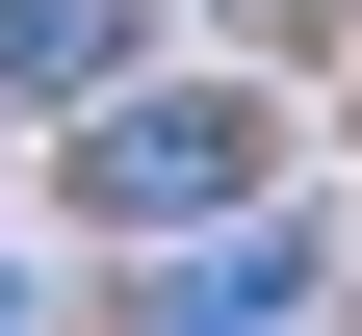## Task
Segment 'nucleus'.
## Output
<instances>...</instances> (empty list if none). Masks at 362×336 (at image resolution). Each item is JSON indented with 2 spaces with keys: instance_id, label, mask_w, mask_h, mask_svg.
<instances>
[{
  "instance_id": "f257e3e1",
  "label": "nucleus",
  "mask_w": 362,
  "mask_h": 336,
  "mask_svg": "<svg viewBox=\"0 0 362 336\" xmlns=\"http://www.w3.org/2000/svg\"><path fill=\"white\" fill-rule=\"evenodd\" d=\"M233 181H259V104H233V78H181V104L104 78V104H78V207H104V233H207Z\"/></svg>"
},
{
  "instance_id": "f03ea898",
  "label": "nucleus",
  "mask_w": 362,
  "mask_h": 336,
  "mask_svg": "<svg viewBox=\"0 0 362 336\" xmlns=\"http://www.w3.org/2000/svg\"><path fill=\"white\" fill-rule=\"evenodd\" d=\"M129 78V0H0V104H104Z\"/></svg>"
},
{
  "instance_id": "7ed1b4c3",
  "label": "nucleus",
  "mask_w": 362,
  "mask_h": 336,
  "mask_svg": "<svg viewBox=\"0 0 362 336\" xmlns=\"http://www.w3.org/2000/svg\"><path fill=\"white\" fill-rule=\"evenodd\" d=\"M156 311H207V336L233 311H310V233H207V259H156Z\"/></svg>"
},
{
  "instance_id": "20e7f679",
  "label": "nucleus",
  "mask_w": 362,
  "mask_h": 336,
  "mask_svg": "<svg viewBox=\"0 0 362 336\" xmlns=\"http://www.w3.org/2000/svg\"><path fill=\"white\" fill-rule=\"evenodd\" d=\"M259 26H310V0H259Z\"/></svg>"
}]
</instances>
